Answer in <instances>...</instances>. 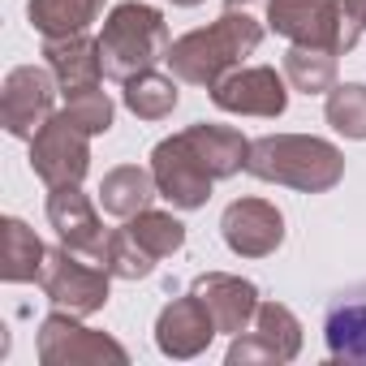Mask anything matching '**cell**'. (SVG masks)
<instances>
[{
  "label": "cell",
  "instance_id": "7",
  "mask_svg": "<svg viewBox=\"0 0 366 366\" xmlns=\"http://www.w3.org/2000/svg\"><path fill=\"white\" fill-rule=\"evenodd\" d=\"M56 74L48 65H18L5 74V86H0V125H5L14 138H35L48 117L56 112Z\"/></svg>",
  "mask_w": 366,
  "mask_h": 366
},
{
  "label": "cell",
  "instance_id": "16",
  "mask_svg": "<svg viewBox=\"0 0 366 366\" xmlns=\"http://www.w3.org/2000/svg\"><path fill=\"white\" fill-rule=\"evenodd\" d=\"M190 289L203 297V306L212 310V319L224 336L246 332L259 315V285L254 280H242V276H229V272H203Z\"/></svg>",
  "mask_w": 366,
  "mask_h": 366
},
{
  "label": "cell",
  "instance_id": "15",
  "mask_svg": "<svg viewBox=\"0 0 366 366\" xmlns=\"http://www.w3.org/2000/svg\"><path fill=\"white\" fill-rule=\"evenodd\" d=\"M323 340L332 362L366 366V280L340 289L323 310Z\"/></svg>",
  "mask_w": 366,
  "mask_h": 366
},
{
  "label": "cell",
  "instance_id": "2",
  "mask_svg": "<svg viewBox=\"0 0 366 366\" xmlns=\"http://www.w3.org/2000/svg\"><path fill=\"white\" fill-rule=\"evenodd\" d=\"M246 172L302 194H327L345 177V155L336 142L315 134H263L250 142Z\"/></svg>",
  "mask_w": 366,
  "mask_h": 366
},
{
  "label": "cell",
  "instance_id": "27",
  "mask_svg": "<svg viewBox=\"0 0 366 366\" xmlns=\"http://www.w3.org/2000/svg\"><path fill=\"white\" fill-rule=\"evenodd\" d=\"M65 112L95 138V134H108L112 129V117H117V104L108 99L104 86H86V91H74L65 95Z\"/></svg>",
  "mask_w": 366,
  "mask_h": 366
},
{
  "label": "cell",
  "instance_id": "18",
  "mask_svg": "<svg viewBox=\"0 0 366 366\" xmlns=\"http://www.w3.org/2000/svg\"><path fill=\"white\" fill-rule=\"evenodd\" d=\"M44 61L61 82V95L86 91L104 82V61H99V39L91 35H69V39H44Z\"/></svg>",
  "mask_w": 366,
  "mask_h": 366
},
{
  "label": "cell",
  "instance_id": "11",
  "mask_svg": "<svg viewBox=\"0 0 366 366\" xmlns=\"http://www.w3.org/2000/svg\"><path fill=\"white\" fill-rule=\"evenodd\" d=\"M212 104L237 117H285L289 82L272 65H237L233 74H224L212 86Z\"/></svg>",
  "mask_w": 366,
  "mask_h": 366
},
{
  "label": "cell",
  "instance_id": "25",
  "mask_svg": "<svg viewBox=\"0 0 366 366\" xmlns=\"http://www.w3.org/2000/svg\"><path fill=\"white\" fill-rule=\"evenodd\" d=\"M327 125L353 142H366V82H336L327 91Z\"/></svg>",
  "mask_w": 366,
  "mask_h": 366
},
{
  "label": "cell",
  "instance_id": "1",
  "mask_svg": "<svg viewBox=\"0 0 366 366\" xmlns=\"http://www.w3.org/2000/svg\"><path fill=\"white\" fill-rule=\"evenodd\" d=\"M259 9H267V0H224V14L212 26L172 39V48L164 56L172 78L212 91L224 74H233L263 44L267 18H259Z\"/></svg>",
  "mask_w": 366,
  "mask_h": 366
},
{
  "label": "cell",
  "instance_id": "8",
  "mask_svg": "<svg viewBox=\"0 0 366 366\" xmlns=\"http://www.w3.org/2000/svg\"><path fill=\"white\" fill-rule=\"evenodd\" d=\"M302 353V323L280 302H259V315L229 345V366H280Z\"/></svg>",
  "mask_w": 366,
  "mask_h": 366
},
{
  "label": "cell",
  "instance_id": "20",
  "mask_svg": "<svg viewBox=\"0 0 366 366\" xmlns=\"http://www.w3.org/2000/svg\"><path fill=\"white\" fill-rule=\"evenodd\" d=\"M155 194H159V190H155L151 168H138V164H121V168L104 172V181H99V203H104V212L117 216V220H129V216L147 212Z\"/></svg>",
  "mask_w": 366,
  "mask_h": 366
},
{
  "label": "cell",
  "instance_id": "22",
  "mask_svg": "<svg viewBox=\"0 0 366 366\" xmlns=\"http://www.w3.org/2000/svg\"><path fill=\"white\" fill-rule=\"evenodd\" d=\"M181 91H177V78L159 74V69H142L134 74L129 82H121V104L138 117V121H164L172 108H177Z\"/></svg>",
  "mask_w": 366,
  "mask_h": 366
},
{
  "label": "cell",
  "instance_id": "12",
  "mask_svg": "<svg viewBox=\"0 0 366 366\" xmlns=\"http://www.w3.org/2000/svg\"><path fill=\"white\" fill-rule=\"evenodd\" d=\"M220 237L237 259H267L285 246V216L267 199H237L220 216Z\"/></svg>",
  "mask_w": 366,
  "mask_h": 366
},
{
  "label": "cell",
  "instance_id": "24",
  "mask_svg": "<svg viewBox=\"0 0 366 366\" xmlns=\"http://www.w3.org/2000/svg\"><path fill=\"white\" fill-rule=\"evenodd\" d=\"M125 229H129V237L147 250V254H155V259H168V254H177L181 246H186V224H181L172 212H138V216H129L125 220Z\"/></svg>",
  "mask_w": 366,
  "mask_h": 366
},
{
  "label": "cell",
  "instance_id": "9",
  "mask_svg": "<svg viewBox=\"0 0 366 366\" xmlns=\"http://www.w3.org/2000/svg\"><path fill=\"white\" fill-rule=\"evenodd\" d=\"M267 31L297 48H323L345 56V9L340 0H267Z\"/></svg>",
  "mask_w": 366,
  "mask_h": 366
},
{
  "label": "cell",
  "instance_id": "21",
  "mask_svg": "<svg viewBox=\"0 0 366 366\" xmlns=\"http://www.w3.org/2000/svg\"><path fill=\"white\" fill-rule=\"evenodd\" d=\"M99 14H104V0H31L26 5V18L44 39L86 35Z\"/></svg>",
  "mask_w": 366,
  "mask_h": 366
},
{
  "label": "cell",
  "instance_id": "23",
  "mask_svg": "<svg viewBox=\"0 0 366 366\" xmlns=\"http://www.w3.org/2000/svg\"><path fill=\"white\" fill-rule=\"evenodd\" d=\"M280 74L293 91L302 95H327L336 86V52H323V48H289L285 61H280Z\"/></svg>",
  "mask_w": 366,
  "mask_h": 366
},
{
  "label": "cell",
  "instance_id": "19",
  "mask_svg": "<svg viewBox=\"0 0 366 366\" xmlns=\"http://www.w3.org/2000/svg\"><path fill=\"white\" fill-rule=\"evenodd\" d=\"M44 259H48V250L35 237V229H26V220H18V216L0 220V276H5L9 285L39 280Z\"/></svg>",
  "mask_w": 366,
  "mask_h": 366
},
{
  "label": "cell",
  "instance_id": "28",
  "mask_svg": "<svg viewBox=\"0 0 366 366\" xmlns=\"http://www.w3.org/2000/svg\"><path fill=\"white\" fill-rule=\"evenodd\" d=\"M340 9H345V39H340V48L353 52L357 39H366V0H340Z\"/></svg>",
  "mask_w": 366,
  "mask_h": 366
},
{
  "label": "cell",
  "instance_id": "29",
  "mask_svg": "<svg viewBox=\"0 0 366 366\" xmlns=\"http://www.w3.org/2000/svg\"><path fill=\"white\" fill-rule=\"evenodd\" d=\"M172 5H181V9H194V5H203V0H172Z\"/></svg>",
  "mask_w": 366,
  "mask_h": 366
},
{
  "label": "cell",
  "instance_id": "4",
  "mask_svg": "<svg viewBox=\"0 0 366 366\" xmlns=\"http://www.w3.org/2000/svg\"><path fill=\"white\" fill-rule=\"evenodd\" d=\"M108 285H112V272L86 254H74V250H48L44 259V272H39V289L44 297L56 306V310H69L78 319L95 315L108 306Z\"/></svg>",
  "mask_w": 366,
  "mask_h": 366
},
{
  "label": "cell",
  "instance_id": "6",
  "mask_svg": "<svg viewBox=\"0 0 366 366\" xmlns=\"http://www.w3.org/2000/svg\"><path fill=\"white\" fill-rule=\"evenodd\" d=\"M39 362L44 366H104V362L125 366L129 353L108 332H95L78 323V315L56 310L39 323Z\"/></svg>",
  "mask_w": 366,
  "mask_h": 366
},
{
  "label": "cell",
  "instance_id": "5",
  "mask_svg": "<svg viewBox=\"0 0 366 366\" xmlns=\"http://www.w3.org/2000/svg\"><path fill=\"white\" fill-rule=\"evenodd\" d=\"M31 168L48 190L56 186H82L91 168V134L61 108L48 117V125L31 138Z\"/></svg>",
  "mask_w": 366,
  "mask_h": 366
},
{
  "label": "cell",
  "instance_id": "3",
  "mask_svg": "<svg viewBox=\"0 0 366 366\" xmlns=\"http://www.w3.org/2000/svg\"><path fill=\"white\" fill-rule=\"evenodd\" d=\"M172 39H168V22L155 5L142 0H125L104 18L99 31V61H104V78L112 82H129L142 69H155L168 56Z\"/></svg>",
  "mask_w": 366,
  "mask_h": 366
},
{
  "label": "cell",
  "instance_id": "10",
  "mask_svg": "<svg viewBox=\"0 0 366 366\" xmlns=\"http://www.w3.org/2000/svg\"><path fill=\"white\" fill-rule=\"evenodd\" d=\"M151 177H155L159 199H168L177 212H199L212 199V186H216L212 172L199 164V155L186 147L181 134L155 142V151H151Z\"/></svg>",
  "mask_w": 366,
  "mask_h": 366
},
{
  "label": "cell",
  "instance_id": "17",
  "mask_svg": "<svg viewBox=\"0 0 366 366\" xmlns=\"http://www.w3.org/2000/svg\"><path fill=\"white\" fill-rule=\"evenodd\" d=\"M181 138H186V147L199 155V164L212 172V181H224V177H237L250 159V138L233 125H186L181 129Z\"/></svg>",
  "mask_w": 366,
  "mask_h": 366
},
{
  "label": "cell",
  "instance_id": "26",
  "mask_svg": "<svg viewBox=\"0 0 366 366\" xmlns=\"http://www.w3.org/2000/svg\"><path fill=\"white\" fill-rule=\"evenodd\" d=\"M155 254H147L134 237H129V229H117V233H108V250H104V267L112 272V280H142V276H151L155 272Z\"/></svg>",
  "mask_w": 366,
  "mask_h": 366
},
{
  "label": "cell",
  "instance_id": "14",
  "mask_svg": "<svg viewBox=\"0 0 366 366\" xmlns=\"http://www.w3.org/2000/svg\"><path fill=\"white\" fill-rule=\"evenodd\" d=\"M216 332H220V327H216L212 310H207L203 297L190 289L186 297H172V302L159 310V319H155V349H159L164 357L186 362V357H199V353L212 345Z\"/></svg>",
  "mask_w": 366,
  "mask_h": 366
},
{
  "label": "cell",
  "instance_id": "13",
  "mask_svg": "<svg viewBox=\"0 0 366 366\" xmlns=\"http://www.w3.org/2000/svg\"><path fill=\"white\" fill-rule=\"evenodd\" d=\"M48 224L56 229V237H61L65 250L104 263L108 233H104V220H99L95 203L82 194V186H56L48 194Z\"/></svg>",
  "mask_w": 366,
  "mask_h": 366
}]
</instances>
